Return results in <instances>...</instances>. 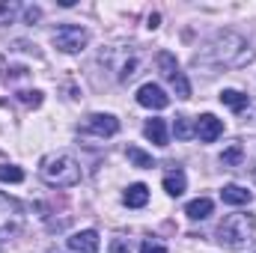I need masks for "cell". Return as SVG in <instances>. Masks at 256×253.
I'll use <instances>...</instances> for the list:
<instances>
[{
  "label": "cell",
  "instance_id": "1",
  "mask_svg": "<svg viewBox=\"0 0 256 253\" xmlns=\"http://www.w3.org/2000/svg\"><path fill=\"white\" fill-rule=\"evenodd\" d=\"M250 60H254V51L248 48L244 36H238L232 30H224V33H218L194 57V66H206V68H238V66L250 63Z\"/></svg>",
  "mask_w": 256,
  "mask_h": 253
},
{
  "label": "cell",
  "instance_id": "2",
  "mask_svg": "<svg viewBox=\"0 0 256 253\" xmlns=\"http://www.w3.org/2000/svg\"><path fill=\"white\" fill-rule=\"evenodd\" d=\"M256 242V218L248 212L226 214L218 226V244L226 250H244L248 244Z\"/></svg>",
  "mask_w": 256,
  "mask_h": 253
},
{
  "label": "cell",
  "instance_id": "3",
  "mask_svg": "<svg viewBox=\"0 0 256 253\" xmlns=\"http://www.w3.org/2000/svg\"><path fill=\"white\" fill-rule=\"evenodd\" d=\"M42 179L51 185V188H74L80 182V164L66 155V152H57V155H48L39 167Z\"/></svg>",
  "mask_w": 256,
  "mask_h": 253
},
{
  "label": "cell",
  "instance_id": "4",
  "mask_svg": "<svg viewBox=\"0 0 256 253\" xmlns=\"http://www.w3.org/2000/svg\"><path fill=\"white\" fill-rule=\"evenodd\" d=\"M86 42H90V33H86V27H78V24H63V27L54 33V45H57L63 54H78V51H84Z\"/></svg>",
  "mask_w": 256,
  "mask_h": 253
},
{
  "label": "cell",
  "instance_id": "5",
  "mask_svg": "<svg viewBox=\"0 0 256 253\" xmlns=\"http://www.w3.org/2000/svg\"><path fill=\"white\" fill-rule=\"evenodd\" d=\"M24 224V212L15 200H9L6 194H0V238H9L21 230Z\"/></svg>",
  "mask_w": 256,
  "mask_h": 253
},
{
  "label": "cell",
  "instance_id": "6",
  "mask_svg": "<svg viewBox=\"0 0 256 253\" xmlns=\"http://www.w3.org/2000/svg\"><path fill=\"white\" fill-rule=\"evenodd\" d=\"M137 102L143 104V108H152V110H164L167 104H170V96L158 86V84H143L140 90H137Z\"/></svg>",
  "mask_w": 256,
  "mask_h": 253
},
{
  "label": "cell",
  "instance_id": "7",
  "mask_svg": "<svg viewBox=\"0 0 256 253\" xmlns=\"http://www.w3.org/2000/svg\"><path fill=\"white\" fill-rule=\"evenodd\" d=\"M194 131H196V137H200L202 143H214V140L224 134V122H220L218 116H212V114H202V116L196 120Z\"/></svg>",
  "mask_w": 256,
  "mask_h": 253
},
{
  "label": "cell",
  "instance_id": "8",
  "mask_svg": "<svg viewBox=\"0 0 256 253\" xmlns=\"http://www.w3.org/2000/svg\"><path fill=\"white\" fill-rule=\"evenodd\" d=\"M86 131H92V134H98V137H114V134L120 131V120L110 116V114H92V116L86 120Z\"/></svg>",
  "mask_w": 256,
  "mask_h": 253
},
{
  "label": "cell",
  "instance_id": "9",
  "mask_svg": "<svg viewBox=\"0 0 256 253\" xmlns=\"http://www.w3.org/2000/svg\"><path fill=\"white\" fill-rule=\"evenodd\" d=\"M68 248L74 253H98V232L96 230H80L68 238Z\"/></svg>",
  "mask_w": 256,
  "mask_h": 253
},
{
  "label": "cell",
  "instance_id": "10",
  "mask_svg": "<svg viewBox=\"0 0 256 253\" xmlns=\"http://www.w3.org/2000/svg\"><path fill=\"white\" fill-rule=\"evenodd\" d=\"M220 200L230 202V206H248L254 200V190L242 188V185H226V188L220 190Z\"/></svg>",
  "mask_w": 256,
  "mask_h": 253
},
{
  "label": "cell",
  "instance_id": "11",
  "mask_svg": "<svg viewBox=\"0 0 256 253\" xmlns=\"http://www.w3.org/2000/svg\"><path fill=\"white\" fill-rule=\"evenodd\" d=\"M122 200H126L128 208H143V206L149 202V188L137 182V185H131V188L126 190V196H122Z\"/></svg>",
  "mask_w": 256,
  "mask_h": 253
},
{
  "label": "cell",
  "instance_id": "12",
  "mask_svg": "<svg viewBox=\"0 0 256 253\" xmlns=\"http://www.w3.org/2000/svg\"><path fill=\"white\" fill-rule=\"evenodd\" d=\"M212 208H214V202L208 200V196H200V200H194V202H188V218L191 220H206L208 214H212Z\"/></svg>",
  "mask_w": 256,
  "mask_h": 253
},
{
  "label": "cell",
  "instance_id": "13",
  "mask_svg": "<svg viewBox=\"0 0 256 253\" xmlns=\"http://www.w3.org/2000/svg\"><path fill=\"white\" fill-rule=\"evenodd\" d=\"M155 66H158V72H161L167 80H173V78L179 74V63H176V57H173L170 51H161V54L155 57Z\"/></svg>",
  "mask_w": 256,
  "mask_h": 253
},
{
  "label": "cell",
  "instance_id": "14",
  "mask_svg": "<svg viewBox=\"0 0 256 253\" xmlns=\"http://www.w3.org/2000/svg\"><path fill=\"white\" fill-rule=\"evenodd\" d=\"M143 131H146V137L155 146H167V126H164V120H149Z\"/></svg>",
  "mask_w": 256,
  "mask_h": 253
},
{
  "label": "cell",
  "instance_id": "15",
  "mask_svg": "<svg viewBox=\"0 0 256 253\" xmlns=\"http://www.w3.org/2000/svg\"><path fill=\"white\" fill-rule=\"evenodd\" d=\"M220 102H224L230 110H244V108L250 104V98H248L244 92H238V90H224V92H220Z\"/></svg>",
  "mask_w": 256,
  "mask_h": 253
},
{
  "label": "cell",
  "instance_id": "16",
  "mask_svg": "<svg viewBox=\"0 0 256 253\" xmlns=\"http://www.w3.org/2000/svg\"><path fill=\"white\" fill-rule=\"evenodd\" d=\"M137 72H140V57L137 54H128L126 57V63L120 66V84H128V80H134L137 78Z\"/></svg>",
  "mask_w": 256,
  "mask_h": 253
},
{
  "label": "cell",
  "instance_id": "17",
  "mask_svg": "<svg viewBox=\"0 0 256 253\" xmlns=\"http://www.w3.org/2000/svg\"><path fill=\"white\" fill-rule=\"evenodd\" d=\"M164 190H167L170 196H179V194H185V173H182V170H176V173H167V176H164Z\"/></svg>",
  "mask_w": 256,
  "mask_h": 253
},
{
  "label": "cell",
  "instance_id": "18",
  "mask_svg": "<svg viewBox=\"0 0 256 253\" xmlns=\"http://www.w3.org/2000/svg\"><path fill=\"white\" fill-rule=\"evenodd\" d=\"M126 155H128V161L134 164V167H155V161H152V155H146L143 149H137V146H128L126 149Z\"/></svg>",
  "mask_w": 256,
  "mask_h": 253
},
{
  "label": "cell",
  "instance_id": "19",
  "mask_svg": "<svg viewBox=\"0 0 256 253\" xmlns=\"http://www.w3.org/2000/svg\"><path fill=\"white\" fill-rule=\"evenodd\" d=\"M244 158V149H242V143H232L224 155H220V161H224V167H236L238 161Z\"/></svg>",
  "mask_w": 256,
  "mask_h": 253
},
{
  "label": "cell",
  "instance_id": "20",
  "mask_svg": "<svg viewBox=\"0 0 256 253\" xmlns=\"http://www.w3.org/2000/svg\"><path fill=\"white\" fill-rule=\"evenodd\" d=\"M173 131H176V137H179V140H191L194 134H196L188 116H176V126H173Z\"/></svg>",
  "mask_w": 256,
  "mask_h": 253
},
{
  "label": "cell",
  "instance_id": "21",
  "mask_svg": "<svg viewBox=\"0 0 256 253\" xmlns=\"http://www.w3.org/2000/svg\"><path fill=\"white\" fill-rule=\"evenodd\" d=\"M21 179H24L21 167H15V164H0V182H21Z\"/></svg>",
  "mask_w": 256,
  "mask_h": 253
},
{
  "label": "cell",
  "instance_id": "22",
  "mask_svg": "<svg viewBox=\"0 0 256 253\" xmlns=\"http://www.w3.org/2000/svg\"><path fill=\"white\" fill-rule=\"evenodd\" d=\"M170 84H173V90H176V96H179V98H191V84H188V78H185L182 72H179Z\"/></svg>",
  "mask_w": 256,
  "mask_h": 253
},
{
  "label": "cell",
  "instance_id": "23",
  "mask_svg": "<svg viewBox=\"0 0 256 253\" xmlns=\"http://www.w3.org/2000/svg\"><path fill=\"white\" fill-rule=\"evenodd\" d=\"M18 102H24V104H30V108H39V104H42V92H39V90H21V92H18Z\"/></svg>",
  "mask_w": 256,
  "mask_h": 253
},
{
  "label": "cell",
  "instance_id": "24",
  "mask_svg": "<svg viewBox=\"0 0 256 253\" xmlns=\"http://www.w3.org/2000/svg\"><path fill=\"white\" fill-rule=\"evenodd\" d=\"M15 12H18V3H0V24H9Z\"/></svg>",
  "mask_w": 256,
  "mask_h": 253
},
{
  "label": "cell",
  "instance_id": "25",
  "mask_svg": "<svg viewBox=\"0 0 256 253\" xmlns=\"http://www.w3.org/2000/svg\"><path fill=\"white\" fill-rule=\"evenodd\" d=\"M140 253H167V248H164L161 242H152V238H146V242H143V248H140Z\"/></svg>",
  "mask_w": 256,
  "mask_h": 253
},
{
  "label": "cell",
  "instance_id": "26",
  "mask_svg": "<svg viewBox=\"0 0 256 253\" xmlns=\"http://www.w3.org/2000/svg\"><path fill=\"white\" fill-rule=\"evenodd\" d=\"M110 253H131L128 238H114V242H110Z\"/></svg>",
  "mask_w": 256,
  "mask_h": 253
},
{
  "label": "cell",
  "instance_id": "27",
  "mask_svg": "<svg viewBox=\"0 0 256 253\" xmlns=\"http://www.w3.org/2000/svg\"><path fill=\"white\" fill-rule=\"evenodd\" d=\"M24 18H27L30 24H33V21H39V18H42V9H39V6H30V9L24 12Z\"/></svg>",
  "mask_w": 256,
  "mask_h": 253
},
{
  "label": "cell",
  "instance_id": "28",
  "mask_svg": "<svg viewBox=\"0 0 256 253\" xmlns=\"http://www.w3.org/2000/svg\"><path fill=\"white\" fill-rule=\"evenodd\" d=\"M0 68H3V57H0Z\"/></svg>",
  "mask_w": 256,
  "mask_h": 253
}]
</instances>
